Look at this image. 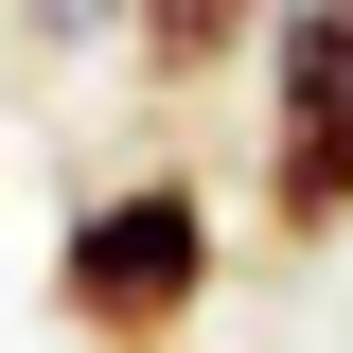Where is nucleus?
Here are the masks:
<instances>
[{"label": "nucleus", "instance_id": "f03ea898", "mask_svg": "<svg viewBox=\"0 0 353 353\" xmlns=\"http://www.w3.org/2000/svg\"><path fill=\"white\" fill-rule=\"evenodd\" d=\"M265 248H336L353 230V0L265 18Z\"/></svg>", "mask_w": 353, "mask_h": 353}, {"label": "nucleus", "instance_id": "7ed1b4c3", "mask_svg": "<svg viewBox=\"0 0 353 353\" xmlns=\"http://www.w3.org/2000/svg\"><path fill=\"white\" fill-rule=\"evenodd\" d=\"M265 18L283 0H124V53H141V88H212L265 53Z\"/></svg>", "mask_w": 353, "mask_h": 353}, {"label": "nucleus", "instance_id": "f257e3e1", "mask_svg": "<svg viewBox=\"0 0 353 353\" xmlns=\"http://www.w3.org/2000/svg\"><path fill=\"white\" fill-rule=\"evenodd\" d=\"M53 318H71L88 353H176L194 318H212V194L176 159L106 176L71 230H53Z\"/></svg>", "mask_w": 353, "mask_h": 353}]
</instances>
